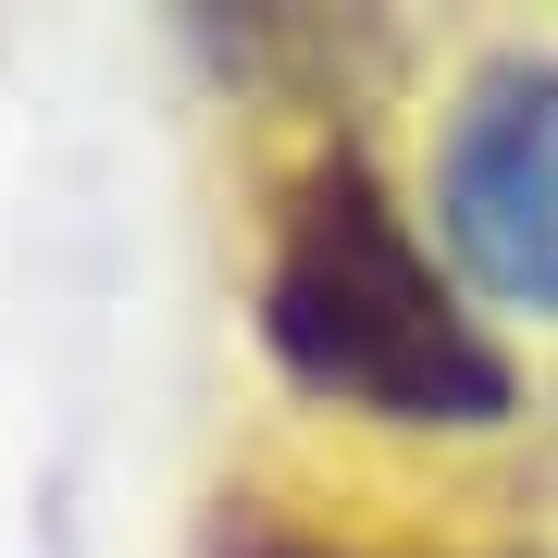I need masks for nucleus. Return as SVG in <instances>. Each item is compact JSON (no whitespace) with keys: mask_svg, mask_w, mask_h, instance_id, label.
Instances as JSON below:
<instances>
[{"mask_svg":"<svg viewBox=\"0 0 558 558\" xmlns=\"http://www.w3.org/2000/svg\"><path fill=\"white\" fill-rule=\"evenodd\" d=\"M211 558H348V546H323V534H286V521H223Z\"/></svg>","mask_w":558,"mask_h":558,"instance_id":"nucleus-3","label":"nucleus"},{"mask_svg":"<svg viewBox=\"0 0 558 558\" xmlns=\"http://www.w3.org/2000/svg\"><path fill=\"white\" fill-rule=\"evenodd\" d=\"M260 348L299 398H336L360 422H509L521 373L459 311V286L422 260L385 174L348 137L299 161L260 260Z\"/></svg>","mask_w":558,"mask_h":558,"instance_id":"nucleus-1","label":"nucleus"},{"mask_svg":"<svg viewBox=\"0 0 558 558\" xmlns=\"http://www.w3.org/2000/svg\"><path fill=\"white\" fill-rule=\"evenodd\" d=\"M435 211L484 299L558 311V62H484L447 100Z\"/></svg>","mask_w":558,"mask_h":558,"instance_id":"nucleus-2","label":"nucleus"}]
</instances>
